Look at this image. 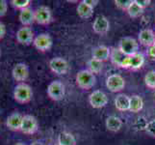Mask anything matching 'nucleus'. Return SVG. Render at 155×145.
Returning a JSON list of instances; mask_svg holds the SVG:
<instances>
[{
  "label": "nucleus",
  "mask_w": 155,
  "mask_h": 145,
  "mask_svg": "<svg viewBox=\"0 0 155 145\" xmlns=\"http://www.w3.org/2000/svg\"><path fill=\"white\" fill-rule=\"evenodd\" d=\"M110 55H111V48L106 46H98L97 47H94L92 51V58H94L101 62L110 59Z\"/></svg>",
  "instance_id": "17"
},
{
  "label": "nucleus",
  "mask_w": 155,
  "mask_h": 145,
  "mask_svg": "<svg viewBox=\"0 0 155 145\" xmlns=\"http://www.w3.org/2000/svg\"><path fill=\"white\" fill-rule=\"evenodd\" d=\"M5 35H6V26L3 22L0 21V40L3 39Z\"/></svg>",
  "instance_id": "34"
},
{
  "label": "nucleus",
  "mask_w": 155,
  "mask_h": 145,
  "mask_svg": "<svg viewBox=\"0 0 155 145\" xmlns=\"http://www.w3.org/2000/svg\"><path fill=\"white\" fill-rule=\"evenodd\" d=\"M52 45H53L52 38L47 33H41L38 36H36L33 42V46L35 47L36 50H38L39 51L41 52L49 50L52 47Z\"/></svg>",
  "instance_id": "10"
},
{
  "label": "nucleus",
  "mask_w": 155,
  "mask_h": 145,
  "mask_svg": "<svg viewBox=\"0 0 155 145\" xmlns=\"http://www.w3.org/2000/svg\"><path fill=\"white\" fill-rule=\"evenodd\" d=\"M18 19L23 26H30L35 22V11L32 8H26L19 12Z\"/></svg>",
  "instance_id": "16"
},
{
  "label": "nucleus",
  "mask_w": 155,
  "mask_h": 145,
  "mask_svg": "<svg viewBox=\"0 0 155 145\" xmlns=\"http://www.w3.org/2000/svg\"><path fill=\"white\" fill-rule=\"evenodd\" d=\"M117 47L126 56H131L139 52V43L132 37H124V38L120 39Z\"/></svg>",
  "instance_id": "4"
},
{
  "label": "nucleus",
  "mask_w": 155,
  "mask_h": 145,
  "mask_svg": "<svg viewBox=\"0 0 155 145\" xmlns=\"http://www.w3.org/2000/svg\"><path fill=\"white\" fill-rule=\"evenodd\" d=\"M115 106L120 111H129L130 109V97L125 94L117 95L115 99Z\"/></svg>",
  "instance_id": "18"
},
{
  "label": "nucleus",
  "mask_w": 155,
  "mask_h": 145,
  "mask_svg": "<svg viewBox=\"0 0 155 145\" xmlns=\"http://www.w3.org/2000/svg\"><path fill=\"white\" fill-rule=\"evenodd\" d=\"M138 41L140 42V44L145 46L147 47H149L154 45L155 42V34L154 32L149 29L146 28L140 31V33L138 35Z\"/></svg>",
  "instance_id": "15"
},
{
  "label": "nucleus",
  "mask_w": 155,
  "mask_h": 145,
  "mask_svg": "<svg viewBox=\"0 0 155 145\" xmlns=\"http://www.w3.org/2000/svg\"><path fill=\"white\" fill-rule=\"evenodd\" d=\"M8 11V2L6 0H0V18L4 17Z\"/></svg>",
  "instance_id": "31"
},
{
  "label": "nucleus",
  "mask_w": 155,
  "mask_h": 145,
  "mask_svg": "<svg viewBox=\"0 0 155 145\" xmlns=\"http://www.w3.org/2000/svg\"><path fill=\"white\" fill-rule=\"evenodd\" d=\"M127 56L124 55V53L120 51L119 47H112L111 48V55H110V60L113 65H115L117 68H121L122 63L125 60Z\"/></svg>",
  "instance_id": "20"
},
{
  "label": "nucleus",
  "mask_w": 155,
  "mask_h": 145,
  "mask_svg": "<svg viewBox=\"0 0 155 145\" xmlns=\"http://www.w3.org/2000/svg\"><path fill=\"white\" fill-rule=\"evenodd\" d=\"M87 66H88V70L91 73H93L94 74H99L103 69V62L97 60L94 58H91L87 63Z\"/></svg>",
  "instance_id": "25"
},
{
  "label": "nucleus",
  "mask_w": 155,
  "mask_h": 145,
  "mask_svg": "<svg viewBox=\"0 0 155 145\" xmlns=\"http://www.w3.org/2000/svg\"><path fill=\"white\" fill-rule=\"evenodd\" d=\"M49 68L54 74H59V76H62V74H67L68 73L69 64L65 58L54 57V58L50 59Z\"/></svg>",
  "instance_id": "5"
},
{
  "label": "nucleus",
  "mask_w": 155,
  "mask_h": 145,
  "mask_svg": "<svg viewBox=\"0 0 155 145\" xmlns=\"http://www.w3.org/2000/svg\"><path fill=\"white\" fill-rule=\"evenodd\" d=\"M135 1H136V3L139 5V6H140L141 8H143V9H145L146 7L149 6L150 3H151L150 0H135Z\"/></svg>",
  "instance_id": "32"
},
{
  "label": "nucleus",
  "mask_w": 155,
  "mask_h": 145,
  "mask_svg": "<svg viewBox=\"0 0 155 145\" xmlns=\"http://www.w3.org/2000/svg\"><path fill=\"white\" fill-rule=\"evenodd\" d=\"M58 145H76V138L68 132H62L58 136Z\"/></svg>",
  "instance_id": "23"
},
{
  "label": "nucleus",
  "mask_w": 155,
  "mask_h": 145,
  "mask_svg": "<svg viewBox=\"0 0 155 145\" xmlns=\"http://www.w3.org/2000/svg\"><path fill=\"white\" fill-rule=\"evenodd\" d=\"M13 96L15 102L19 104H27L33 98V90L25 82L18 83L14 89Z\"/></svg>",
  "instance_id": "1"
},
{
  "label": "nucleus",
  "mask_w": 155,
  "mask_h": 145,
  "mask_svg": "<svg viewBox=\"0 0 155 145\" xmlns=\"http://www.w3.org/2000/svg\"><path fill=\"white\" fill-rule=\"evenodd\" d=\"M110 29V22L108 19L104 16H98L95 18L94 23H93V30L94 33L98 35H104L108 33Z\"/></svg>",
  "instance_id": "13"
},
{
  "label": "nucleus",
  "mask_w": 155,
  "mask_h": 145,
  "mask_svg": "<svg viewBox=\"0 0 155 145\" xmlns=\"http://www.w3.org/2000/svg\"><path fill=\"white\" fill-rule=\"evenodd\" d=\"M145 131L148 136L155 137V119H152L147 123V126L145 128Z\"/></svg>",
  "instance_id": "30"
},
{
  "label": "nucleus",
  "mask_w": 155,
  "mask_h": 145,
  "mask_svg": "<svg viewBox=\"0 0 155 145\" xmlns=\"http://www.w3.org/2000/svg\"><path fill=\"white\" fill-rule=\"evenodd\" d=\"M76 84L77 86L82 90H90L92 89L95 83H97V78L95 76L91 73L89 70H81L76 74Z\"/></svg>",
  "instance_id": "2"
},
{
  "label": "nucleus",
  "mask_w": 155,
  "mask_h": 145,
  "mask_svg": "<svg viewBox=\"0 0 155 145\" xmlns=\"http://www.w3.org/2000/svg\"><path fill=\"white\" fill-rule=\"evenodd\" d=\"M147 53L149 57H152V58H155V47L154 46H151L147 47Z\"/></svg>",
  "instance_id": "35"
},
{
  "label": "nucleus",
  "mask_w": 155,
  "mask_h": 145,
  "mask_svg": "<svg viewBox=\"0 0 155 145\" xmlns=\"http://www.w3.org/2000/svg\"><path fill=\"white\" fill-rule=\"evenodd\" d=\"M14 145H27V144H25L24 142H17V143H15Z\"/></svg>",
  "instance_id": "37"
},
{
  "label": "nucleus",
  "mask_w": 155,
  "mask_h": 145,
  "mask_svg": "<svg viewBox=\"0 0 155 145\" xmlns=\"http://www.w3.org/2000/svg\"><path fill=\"white\" fill-rule=\"evenodd\" d=\"M0 57H1V50H0Z\"/></svg>",
  "instance_id": "38"
},
{
  "label": "nucleus",
  "mask_w": 155,
  "mask_h": 145,
  "mask_svg": "<svg viewBox=\"0 0 155 145\" xmlns=\"http://www.w3.org/2000/svg\"><path fill=\"white\" fill-rule=\"evenodd\" d=\"M30 145H45L41 141H39V140H36V141H33Z\"/></svg>",
  "instance_id": "36"
},
{
  "label": "nucleus",
  "mask_w": 155,
  "mask_h": 145,
  "mask_svg": "<svg viewBox=\"0 0 155 145\" xmlns=\"http://www.w3.org/2000/svg\"><path fill=\"white\" fill-rule=\"evenodd\" d=\"M106 87L113 93L120 92L125 87V80L120 74H111L106 79Z\"/></svg>",
  "instance_id": "6"
},
{
  "label": "nucleus",
  "mask_w": 155,
  "mask_h": 145,
  "mask_svg": "<svg viewBox=\"0 0 155 145\" xmlns=\"http://www.w3.org/2000/svg\"><path fill=\"white\" fill-rule=\"evenodd\" d=\"M76 11L79 17L83 19H88L90 18H92L94 15V9L88 6L87 4H85L83 1H81L78 4Z\"/></svg>",
  "instance_id": "22"
},
{
  "label": "nucleus",
  "mask_w": 155,
  "mask_h": 145,
  "mask_svg": "<svg viewBox=\"0 0 155 145\" xmlns=\"http://www.w3.org/2000/svg\"><path fill=\"white\" fill-rule=\"evenodd\" d=\"M89 103L94 109H102L108 104V97L101 90H94L89 96Z\"/></svg>",
  "instance_id": "9"
},
{
  "label": "nucleus",
  "mask_w": 155,
  "mask_h": 145,
  "mask_svg": "<svg viewBox=\"0 0 155 145\" xmlns=\"http://www.w3.org/2000/svg\"><path fill=\"white\" fill-rule=\"evenodd\" d=\"M23 116L21 115L19 112H13L12 114H10L6 120V126L9 130L13 132L20 131L21 124H22Z\"/></svg>",
  "instance_id": "14"
},
{
  "label": "nucleus",
  "mask_w": 155,
  "mask_h": 145,
  "mask_svg": "<svg viewBox=\"0 0 155 145\" xmlns=\"http://www.w3.org/2000/svg\"><path fill=\"white\" fill-rule=\"evenodd\" d=\"M127 14L129 16L130 18H133V19H136V18H139L140 16L143 15V9L141 8L139 5L136 3L135 0H133L131 5L129 6V8L127 9Z\"/></svg>",
  "instance_id": "26"
},
{
  "label": "nucleus",
  "mask_w": 155,
  "mask_h": 145,
  "mask_svg": "<svg viewBox=\"0 0 155 145\" xmlns=\"http://www.w3.org/2000/svg\"><path fill=\"white\" fill-rule=\"evenodd\" d=\"M38 130H39V122L37 120V118L30 114L23 115L20 132H22L25 135H33V133H37Z\"/></svg>",
  "instance_id": "7"
},
{
  "label": "nucleus",
  "mask_w": 155,
  "mask_h": 145,
  "mask_svg": "<svg viewBox=\"0 0 155 145\" xmlns=\"http://www.w3.org/2000/svg\"><path fill=\"white\" fill-rule=\"evenodd\" d=\"M153 46H154V47H155V42H154V45H153Z\"/></svg>",
  "instance_id": "39"
},
{
  "label": "nucleus",
  "mask_w": 155,
  "mask_h": 145,
  "mask_svg": "<svg viewBox=\"0 0 155 145\" xmlns=\"http://www.w3.org/2000/svg\"><path fill=\"white\" fill-rule=\"evenodd\" d=\"M52 12L49 7L42 5L35 10V22L38 24L47 25L52 21Z\"/></svg>",
  "instance_id": "8"
},
{
  "label": "nucleus",
  "mask_w": 155,
  "mask_h": 145,
  "mask_svg": "<svg viewBox=\"0 0 155 145\" xmlns=\"http://www.w3.org/2000/svg\"><path fill=\"white\" fill-rule=\"evenodd\" d=\"M143 107V101L141 96L133 95L130 97V109L129 111L133 113L140 112Z\"/></svg>",
  "instance_id": "24"
},
{
  "label": "nucleus",
  "mask_w": 155,
  "mask_h": 145,
  "mask_svg": "<svg viewBox=\"0 0 155 145\" xmlns=\"http://www.w3.org/2000/svg\"><path fill=\"white\" fill-rule=\"evenodd\" d=\"M145 83L148 88L155 89V71H150L146 74Z\"/></svg>",
  "instance_id": "28"
},
{
  "label": "nucleus",
  "mask_w": 155,
  "mask_h": 145,
  "mask_svg": "<svg viewBox=\"0 0 155 145\" xmlns=\"http://www.w3.org/2000/svg\"><path fill=\"white\" fill-rule=\"evenodd\" d=\"M133 0H115L116 6L124 11H127V9L129 8Z\"/></svg>",
  "instance_id": "29"
},
{
  "label": "nucleus",
  "mask_w": 155,
  "mask_h": 145,
  "mask_svg": "<svg viewBox=\"0 0 155 145\" xmlns=\"http://www.w3.org/2000/svg\"><path fill=\"white\" fill-rule=\"evenodd\" d=\"M130 57V70L132 71H137L140 70L143 64H145V55L142 52H137Z\"/></svg>",
  "instance_id": "21"
},
{
  "label": "nucleus",
  "mask_w": 155,
  "mask_h": 145,
  "mask_svg": "<svg viewBox=\"0 0 155 145\" xmlns=\"http://www.w3.org/2000/svg\"><path fill=\"white\" fill-rule=\"evenodd\" d=\"M15 39H17L18 43H19L20 45H25V46L31 45L33 44L35 39L34 32L29 26H22V27H20L17 31Z\"/></svg>",
  "instance_id": "11"
},
{
  "label": "nucleus",
  "mask_w": 155,
  "mask_h": 145,
  "mask_svg": "<svg viewBox=\"0 0 155 145\" xmlns=\"http://www.w3.org/2000/svg\"><path fill=\"white\" fill-rule=\"evenodd\" d=\"M10 4L12 5L15 9H18L21 11L23 9L30 7L31 0H11Z\"/></svg>",
  "instance_id": "27"
},
{
  "label": "nucleus",
  "mask_w": 155,
  "mask_h": 145,
  "mask_svg": "<svg viewBox=\"0 0 155 145\" xmlns=\"http://www.w3.org/2000/svg\"><path fill=\"white\" fill-rule=\"evenodd\" d=\"M83 2L85 4H87L91 8L94 9V7L97 6V4L99 3V0H83Z\"/></svg>",
  "instance_id": "33"
},
{
  "label": "nucleus",
  "mask_w": 155,
  "mask_h": 145,
  "mask_svg": "<svg viewBox=\"0 0 155 145\" xmlns=\"http://www.w3.org/2000/svg\"><path fill=\"white\" fill-rule=\"evenodd\" d=\"M12 76L15 81H18V83L24 82L29 77L28 66L22 62L15 64L12 70Z\"/></svg>",
  "instance_id": "12"
},
{
  "label": "nucleus",
  "mask_w": 155,
  "mask_h": 145,
  "mask_svg": "<svg viewBox=\"0 0 155 145\" xmlns=\"http://www.w3.org/2000/svg\"><path fill=\"white\" fill-rule=\"evenodd\" d=\"M47 95L53 101H61L66 94V87L60 80H53L47 86Z\"/></svg>",
  "instance_id": "3"
},
{
  "label": "nucleus",
  "mask_w": 155,
  "mask_h": 145,
  "mask_svg": "<svg viewBox=\"0 0 155 145\" xmlns=\"http://www.w3.org/2000/svg\"><path fill=\"white\" fill-rule=\"evenodd\" d=\"M105 126H106L108 131L113 132V133H117L121 129L122 121L120 120V117L115 116V115H111V116H108L106 118Z\"/></svg>",
  "instance_id": "19"
}]
</instances>
